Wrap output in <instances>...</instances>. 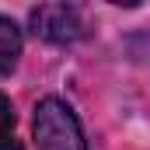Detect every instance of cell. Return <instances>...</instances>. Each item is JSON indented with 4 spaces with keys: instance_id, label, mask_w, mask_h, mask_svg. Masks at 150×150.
Listing matches in <instances>:
<instances>
[{
    "instance_id": "277c9868",
    "label": "cell",
    "mask_w": 150,
    "mask_h": 150,
    "mask_svg": "<svg viewBox=\"0 0 150 150\" xmlns=\"http://www.w3.org/2000/svg\"><path fill=\"white\" fill-rule=\"evenodd\" d=\"M0 150H14V108L0 94Z\"/></svg>"
},
{
    "instance_id": "3957f363",
    "label": "cell",
    "mask_w": 150,
    "mask_h": 150,
    "mask_svg": "<svg viewBox=\"0 0 150 150\" xmlns=\"http://www.w3.org/2000/svg\"><path fill=\"white\" fill-rule=\"evenodd\" d=\"M21 56V28L11 18H0V77L11 74Z\"/></svg>"
},
{
    "instance_id": "6da1fadb",
    "label": "cell",
    "mask_w": 150,
    "mask_h": 150,
    "mask_svg": "<svg viewBox=\"0 0 150 150\" xmlns=\"http://www.w3.org/2000/svg\"><path fill=\"white\" fill-rule=\"evenodd\" d=\"M35 143L38 150H87L77 115L59 98H42L35 105Z\"/></svg>"
},
{
    "instance_id": "7a4b0ae2",
    "label": "cell",
    "mask_w": 150,
    "mask_h": 150,
    "mask_svg": "<svg viewBox=\"0 0 150 150\" xmlns=\"http://www.w3.org/2000/svg\"><path fill=\"white\" fill-rule=\"evenodd\" d=\"M32 32L42 35L45 42L67 45V42H77V38L84 35V21H80L77 7L45 4V7H35V11H32Z\"/></svg>"
}]
</instances>
